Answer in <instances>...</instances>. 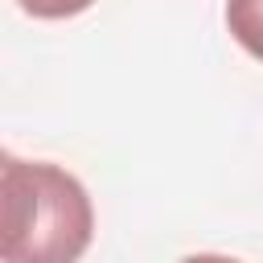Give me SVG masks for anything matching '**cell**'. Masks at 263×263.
<instances>
[{
  "mask_svg": "<svg viewBox=\"0 0 263 263\" xmlns=\"http://www.w3.org/2000/svg\"><path fill=\"white\" fill-rule=\"evenodd\" d=\"M0 255L4 263H78L95 238L86 185L53 160L0 156Z\"/></svg>",
  "mask_w": 263,
  "mask_h": 263,
  "instance_id": "cell-1",
  "label": "cell"
},
{
  "mask_svg": "<svg viewBox=\"0 0 263 263\" xmlns=\"http://www.w3.org/2000/svg\"><path fill=\"white\" fill-rule=\"evenodd\" d=\"M226 29L251 58L263 62V0H230L226 4Z\"/></svg>",
  "mask_w": 263,
  "mask_h": 263,
  "instance_id": "cell-2",
  "label": "cell"
},
{
  "mask_svg": "<svg viewBox=\"0 0 263 263\" xmlns=\"http://www.w3.org/2000/svg\"><path fill=\"white\" fill-rule=\"evenodd\" d=\"M181 263H242L234 255H218V251H197V255H185Z\"/></svg>",
  "mask_w": 263,
  "mask_h": 263,
  "instance_id": "cell-3",
  "label": "cell"
}]
</instances>
